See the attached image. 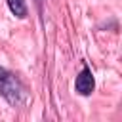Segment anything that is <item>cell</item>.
<instances>
[{
    "mask_svg": "<svg viewBox=\"0 0 122 122\" xmlns=\"http://www.w3.org/2000/svg\"><path fill=\"white\" fill-rule=\"evenodd\" d=\"M0 95L11 107H25L29 101V92L23 86V82L2 65H0Z\"/></svg>",
    "mask_w": 122,
    "mask_h": 122,
    "instance_id": "1",
    "label": "cell"
},
{
    "mask_svg": "<svg viewBox=\"0 0 122 122\" xmlns=\"http://www.w3.org/2000/svg\"><path fill=\"white\" fill-rule=\"evenodd\" d=\"M93 90H95V78H93V72H92V69L90 67H82V71L76 74V78H74V92L78 93V95H84V97H88V95H92L93 93Z\"/></svg>",
    "mask_w": 122,
    "mask_h": 122,
    "instance_id": "2",
    "label": "cell"
},
{
    "mask_svg": "<svg viewBox=\"0 0 122 122\" xmlns=\"http://www.w3.org/2000/svg\"><path fill=\"white\" fill-rule=\"evenodd\" d=\"M10 11L17 17V19H25L27 17V0H6Z\"/></svg>",
    "mask_w": 122,
    "mask_h": 122,
    "instance_id": "3",
    "label": "cell"
}]
</instances>
